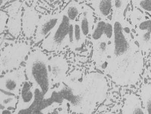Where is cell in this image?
Segmentation results:
<instances>
[{
	"mask_svg": "<svg viewBox=\"0 0 151 114\" xmlns=\"http://www.w3.org/2000/svg\"><path fill=\"white\" fill-rule=\"evenodd\" d=\"M7 18L6 14L2 11L1 12V32H2L4 30Z\"/></svg>",
	"mask_w": 151,
	"mask_h": 114,
	"instance_id": "obj_20",
	"label": "cell"
},
{
	"mask_svg": "<svg viewBox=\"0 0 151 114\" xmlns=\"http://www.w3.org/2000/svg\"><path fill=\"white\" fill-rule=\"evenodd\" d=\"M30 45L21 43L8 45L1 51V73L17 69L29 53Z\"/></svg>",
	"mask_w": 151,
	"mask_h": 114,
	"instance_id": "obj_5",
	"label": "cell"
},
{
	"mask_svg": "<svg viewBox=\"0 0 151 114\" xmlns=\"http://www.w3.org/2000/svg\"><path fill=\"white\" fill-rule=\"evenodd\" d=\"M134 8L151 15V0H132Z\"/></svg>",
	"mask_w": 151,
	"mask_h": 114,
	"instance_id": "obj_18",
	"label": "cell"
},
{
	"mask_svg": "<svg viewBox=\"0 0 151 114\" xmlns=\"http://www.w3.org/2000/svg\"><path fill=\"white\" fill-rule=\"evenodd\" d=\"M132 12L131 21L134 30V38L144 53L151 52V17L138 9Z\"/></svg>",
	"mask_w": 151,
	"mask_h": 114,
	"instance_id": "obj_4",
	"label": "cell"
},
{
	"mask_svg": "<svg viewBox=\"0 0 151 114\" xmlns=\"http://www.w3.org/2000/svg\"><path fill=\"white\" fill-rule=\"evenodd\" d=\"M16 97L13 94L1 90V111L5 109L15 108L18 100Z\"/></svg>",
	"mask_w": 151,
	"mask_h": 114,
	"instance_id": "obj_15",
	"label": "cell"
},
{
	"mask_svg": "<svg viewBox=\"0 0 151 114\" xmlns=\"http://www.w3.org/2000/svg\"><path fill=\"white\" fill-rule=\"evenodd\" d=\"M113 38L110 43L105 72L120 86L137 83L142 73V51L134 38V30L124 14L112 13Z\"/></svg>",
	"mask_w": 151,
	"mask_h": 114,
	"instance_id": "obj_1",
	"label": "cell"
},
{
	"mask_svg": "<svg viewBox=\"0 0 151 114\" xmlns=\"http://www.w3.org/2000/svg\"><path fill=\"white\" fill-rule=\"evenodd\" d=\"M114 0H92L91 5L100 19H107L112 13Z\"/></svg>",
	"mask_w": 151,
	"mask_h": 114,
	"instance_id": "obj_14",
	"label": "cell"
},
{
	"mask_svg": "<svg viewBox=\"0 0 151 114\" xmlns=\"http://www.w3.org/2000/svg\"><path fill=\"white\" fill-rule=\"evenodd\" d=\"M36 99V88L32 83L25 80L21 87L16 109L14 114H31L29 109Z\"/></svg>",
	"mask_w": 151,
	"mask_h": 114,
	"instance_id": "obj_7",
	"label": "cell"
},
{
	"mask_svg": "<svg viewBox=\"0 0 151 114\" xmlns=\"http://www.w3.org/2000/svg\"><path fill=\"white\" fill-rule=\"evenodd\" d=\"M122 114H146L139 97L134 93H128L124 97Z\"/></svg>",
	"mask_w": 151,
	"mask_h": 114,
	"instance_id": "obj_11",
	"label": "cell"
},
{
	"mask_svg": "<svg viewBox=\"0 0 151 114\" xmlns=\"http://www.w3.org/2000/svg\"><path fill=\"white\" fill-rule=\"evenodd\" d=\"M63 13L44 16L37 23V28L35 35V43L43 40L50 35L60 21Z\"/></svg>",
	"mask_w": 151,
	"mask_h": 114,
	"instance_id": "obj_8",
	"label": "cell"
},
{
	"mask_svg": "<svg viewBox=\"0 0 151 114\" xmlns=\"http://www.w3.org/2000/svg\"><path fill=\"white\" fill-rule=\"evenodd\" d=\"M82 11L80 6L75 2H72L69 4L65 9L64 14L67 16V17L73 22L76 21L79 15L81 14Z\"/></svg>",
	"mask_w": 151,
	"mask_h": 114,
	"instance_id": "obj_16",
	"label": "cell"
},
{
	"mask_svg": "<svg viewBox=\"0 0 151 114\" xmlns=\"http://www.w3.org/2000/svg\"><path fill=\"white\" fill-rule=\"evenodd\" d=\"M94 11L88 6H85L79 17V22L83 35L86 38L91 35L94 25Z\"/></svg>",
	"mask_w": 151,
	"mask_h": 114,
	"instance_id": "obj_13",
	"label": "cell"
},
{
	"mask_svg": "<svg viewBox=\"0 0 151 114\" xmlns=\"http://www.w3.org/2000/svg\"><path fill=\"white\" fill-rule=\"evenodd\" d=\"M86 38L83 35L78 22H74V43L73 48H80L85 41Z\"/></svg>",
	"mask_w": 151,
	"mask_h": 114,
	"instance_id": "obj_17",
	"label": "cell"
},
{
	"mask_svg": "<svg viewBox=\"0 0 151 114\" xmlns=\"http://www.w3.org/2000/svg\"><path fill=\"white\" fill-rule=\"evenodd\" d=\"M1 114H13V112L9 109H5L1 111Z\"/></svg>",
	"mask_w": 151,
	"mask_h": 114,
	"instance_id": "obj_21",
	"label": "cell"
},
{
	"mask_svg": "<svg viewBox=\"0 0 151 114\" xmlns=\"http://www.w3.org/2000/svg\"><path fill=\"white\" fill-rule=\"evenodd\" d=\"M127 4L128 0H114L112 13L124 14Z\"/></svg>",
	"mask_w": 151,
	"mask_h": 114,
	"instance_id": "obj_19",
	"label": "cell"
},
{
	"mask_svg": "<svg viewBox=\"0 0 151 114\" xmlns=\"http://www.w3.org/2000/svg\"><path fill=\"white\" fill-rule=\"evenodd\" d=\"M25 67L18 68L6 73L1 78V90L19 96L21 87L25 79Z\"/></svg>",
	"mask_w": 151,
	"mask_h": 114,
	"instance_id": "obj_6",
	"label": "cell"
},
{
	"mask_svg": "<svg viewBox=\"0 0 151 114\" xmlns=\"http://www.w3.org/2000/svg\"><path fill=\"white\" fill-rule=\"evenodd\" d=\"M48 57L38 48L30 53L25 65V74L28 80L40 90L44 99H47L52 94V82L48 68Z\"/></svg>",
	"mask_w": 151,
	"mask_h": 114,
	"instance_id": "obj_2",
	"label": "cell"
},
{
	"mask_svg": "<svg viewBox=\"0 0 151 114\" xmlns=\"http://www.w3.org/2000/svg\"><path fill=\"white\" fill-rule=\"evenodd\" d=\"M111 42L107 40H102L92 43L93 46V59L96 65L103 66L108 59L109 50Z\"/></svg>",
	"mask_w": 151,
	"mask_h": 114,
	"instance_id": "obj_12",
	"label": "cell"
},
{
	"mask_svg": "<svg viewBox=\"0 0 151 114\" xmlns=\"http://www.w3.org/2000/svg\"><path fill=\"white\" fill-rule=\"evenodd\" d=\"M74 22L63 13L57 26L43 40L42 48L48 52L62 51L65 47L73 48Z\"/></svg>",
	"mask_w": 151,
	"mask_h": 114,
	"instance_id": "obj_3",
	"label": "cell"
},
{
	"mask_svg": "<svg viewBox=\"0 0 151 114\" xmlns=\"http://www.w3.org/2000/svg\"><path fill=\"white\" fill-rule=\"evenodd\" d=\"M113 36V25L111 20L101 19L93 26L90 36L92 43L107 40L111 42Z\"/></svg>",
	"mask_w": 151,
	"mask_h": 114,
	"instance_id": "obj_9",
	"label": "cell"
},
{
	"mask_svg": "<svg viewBox=\"0 0 151 114\" xmlns=\"http://www.w3.org/2000/svg\"><path fill=\"white\" fill-rule=\"evenodd\" d=\"M48 68L52 84H56L65 79L69 65L64 57L55 56L48 61Z\"/></svg>",
	"mask_w": 151,
	"mask_h": 114,
	"instance_id": "obj_10",
	"label": "cell"
}]
</instances>
